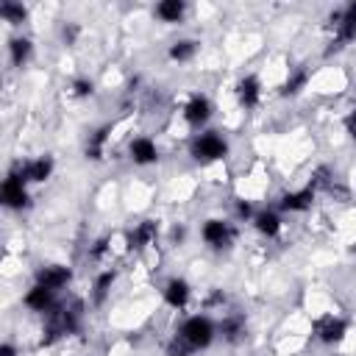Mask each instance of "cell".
Segmentation results:
<instances>
[{
    "label": "cell",
    "mask_w": 356,
    "mask_h": 356,
    "mask_svg": "<svg viewBox=\"0 0 356 356\" xmlns=\"http://www.w3.org/2000/svg\"><path fill=\"white\" fill-rule=\"evenodd\" d=\"M181 337L192 345V348H206L214 337V326L209 323V318H190L184 326H181Z\"/></svg>",
    "instance_id": "2"
},
{
    "label": "cell",
    "mask_w": 356,
    "mask_h": 356,
    "mask_svg": "<svg viewBox=\"0 0 356 356\" xmlns=\"http://www.w3.org/2000/svg\"><path fill=\"white\" fill-rule=\"evenodd\" d=\"M0 14H3L9 23H23L25 20V9L17 6V3H3L0 6Z\"/></svg>",
    "instance_id": "19"
},
{
    "label": "cell",
    "mask_w": 356,
    "mask_h": 356,
    "mask_svg": "<svg viewBox=\"0 0 356 356\" xmlns=\"http://www.w3.org/2000/svg\"><path fill=\"white\" fill-rule=\"evenodd\" d=\"M153 240H156V222H140V226L134 229L131 237H128L131 248H145V245H151Z\"/></svg>",
    "instance_id": "13"
},
{
    "label": "cell",
    "mask_w": 356,
    "mask_h": 356,
    "mask_svg": "<svg viewBox=\"0 0 356 356\" xmlns=\"http://www.w3.org/2000/svg\"><path fill=\"white\" fill-rule=\"evenodd\" d=\"M256 229H259L262 234H267V237L279 234V229H281L279 214H276V212H262V214H256Z\"/></svg>",
    "instance_id": "16"
},
{
    "label": "cell",
    "mask_w": 356,
    "mask_h": 356,
    "mask_svg": "<svg viewBox=\"0 0 356 356\" xmlns=\"http://www.w3.org/2000/svg\"><path fill=\"white\" fill-rule=\"evenodd\" d=\"M229 237H231V229H229V222H222V220H209L203 226V240L209 245H226Z\"/></svg>",
    "instance_id": "9"
},
{
    "label": "cell",
    "mask_w": 356,
    "mask_h": 356,
    "mask_svg": "<svg viewBox=\"0 0 356 356\" xmlns=\"http://www.w3.org/2000/svg\"><path fill=\"white\" fill-rule=\"evenodd\" d=\"M51 170H53V162H51L48 156H42V159H34V162H28V164H20V167L12 170V173H17L23 181H44V178L51 175Z\"/></svg>",
    "instance_id": "3"
},
{
    "label": "cell",
    "mask_w": 356,
    "mask_h": 356,
    "mask_svg": "<svg viewBox=\"0 0 356 356\" xmlns=\"http://www.w3.org/2000/svg\"><path fill=\"white\" fill-rule=\"evenodd\" d=\"M315 334H318L323 342H337V340H342V334H345V323H342L340 318H334V315H326V318H320V320L315 323Z\"/></svg>",
    "instance_id": "6"
},
{
    "label": "cell",
    "mask_w": 356,
    "mask_h": 356,
    "mask_svg": "<svg viewBox=\"0 0 356 356\" xmlns=\"http://www.w3.org/2000/svg\"><path fill=\"white\" fill-rule=\"evenodd\" d=\"M92 92V84L89 81H75V95H89Z\"/></svg>",
    "instance_id": "23"
},
{
    "label": "cell",
    "mask_w": 356,
    "mask_h": 356,
    "mask_svg": "<svg viewBox=\"0 0 356 356\" xmlns=\"http://www.w3.org/2000/svg\"><path fill=\"white\" fill-rule=\"evenodd\" d=\"M70 281V270L67 267H62V264H51V267H44V270H39V279H36V284H42L44 290H62L64 284Z\"/></svg>",
    "instance_id": "5"
},
{
    "label": "cell",
    "mask_w": 356,
    "mask_h": 356,
    "mask_svg": "<svg viewBox=\"0 0 356 356\" xmlns=\"http://www.w3.org/2000/svg\"><path fill=\"white\" fill-rule=\"evenodd\" d=\"M112 281H114V273H103V276L98 279V284H95V298H98V301H101V298L109 292Z\"/></svg>",
    "instance_id": "21"
},
{
    "label": "cell",
    "mask_w": 356,
    "mask_h": 356,
    "mask_svg": "<svg viewBox=\"0 0 356 356\" xmlns=\"http://www.w3.org/2000/svg\"><path fill=\"white\" fill-rule=\"evenodd\" d=\"M0 356H14V348H12V345H3V348H0Z\"/></svg>",
    "instance_id": "24"
},
{
    "label": "cell",
    "mask_w": 356,
    "mask_h": 356,
    "mask_svg": "<svg viewBox=\"0 0 356 356\" xmlns=\"http://www.w3.org/2000/svg\"><path fill=\"white\" fill-rule=\"evenodd\" d=\"M226 140L217 137L214 131L209 134H201V137L192 142V156L195 159H203V162H214V159H222L226 156Z\"/></svg>",
    "instance_id": "1"
},
{
    "label": "cell",
    "mask_w": 356,
    "mask_h": 356,
    "mask_svg": "<svg viewBox=\"0 0 356 356\" xmlns=\"http://www.w3.org/2000/svg\"><path fill=\"white\" fill-rule=\"evenodd\" d=\"M156 14L164 20V23H178L184 14V3H178V0H164V3L156 6Z\"/></svg>",
    "instance_id": "15"
},
{
    "label": "cell",
    "mask_w": 356,
    "mask_h": 356,
    "mask_svg": "<svg viewBox=\"0 0 356 356\" xmlns=\"http://www.w3.org/2000/svg\"><path fill=\"white\" fill-rule=\"evenodd\" d=\"M156 145L148 140V137H140V140H134L131 142V159L137 162V164H151L156 162Z\"/></svg>",
    "instance_id": "10"
},
{
    "label": "cell",
    "mask_w": 356,
    "mask_h": 356,
    "mask_svg": "<svg viewBox=\"0 0 356 356\" xmlns=\"http://www.w3.org/2000/svg\"><path fill=\"white\" fill-rule=\"evenodd\" d=\"M28 56H31V42L28 39H14L12 42V59H14V64L23 67Z\"/></svg>",
    "instance_id": "17"
},
{
    "label": "cell",
    "mask_w": 356,
    "mask_h": 356,
    "mask_svg": "<svg viewBox=\"0 0 356 356\" xmlns=\"http://www.w3.org/2000/svg\"><path fill=\"white\" fill-rule=\"evenodd\" d=\"M192 53H195V42H175L170 48V56L175 62H187V59H192Z\"/></svg>",
    "instance_id": "18"
},
{
    "label": "cell",
    "mask_w": 356,
    "mask_h": 356,
    "mask_svg": "<svg viewBox=\"0 0 356 356\" xmlns=\"http://www.w3.org/2000/svg\"><path fill=\"white\" fill-rule=\"evenodd\" d=\"M345 128H348V134H351V137L356 140V109L348 114V120H345Z\"/></svg>",
    "instance_id": "22"
},
{
    "label": "cell",
    "mask_w": 356,
    "mask_h": 356,
    "mask_svg": "<svg viewBox=\"0 0 356 356\" xmlns=\"http://www.w3.org/2000/svg\"><path fill=\"white\" fill-rule=\"evenodd\" d=\"M3 201H6V206H12V209L25 206V201H28V195H25V181H23L17 173H12V175L6 178V184H3Z\"/></svg>",
    "instance_id": "4"
},
{
    "label": "cell",
    "mask_w": 356,
    "mask_h": 356,
    "mask_svg": "<svg viewBox=\"0 0 356 356\" xmlns=\"http://www.w3.org/2000/svg\"><path fill=\"white\" fill-rule=\"evenodd\" d=\"M220 329H222V334H226L229 340H237V337L242 334V320H240V318H229Z\"/></svg>",
    "instance_id": "20"
},
{
    "label": "cell",
    "mask_w": 356,
    "mask_h": 356,
    "mask_svg": "<svg viewBox=\"0 0 356 356\" xmlns=\"http://www.w3.org/2000/svg\"><path fill=\"white\" fill-rule=\"evenodd\" d=\"M312 201H315V190H301V192H292V195H287L284 201H281V209H287V212H303V209H309L312 206Z\"/></svg>",
    "instance_id": "12"
},
{
    "label": "cell",
    "mask_w": 356,
    "mask_h": 356,
    "mask_svg": "<svg viewBox=\"0 0 356 356\" xmlns=\"http://www.w3.org/2000/svg\"><path fill=\"white\" fill-rule=\"evenodd\" d=\"M164 298H167V303L175 306V309L187 306V301H190V284H187L184 279H173V281L164 287Z\"/></svg>",
    "instance_id": "8"
},
{
    "label": "cell",
    "mask_w": 356,
    "mask_h": 356,
    "mask_svg": "<svg viewBox=\"0 0 356 356\" xmlns=\"http://www.w3.org/2000/svg\"><path fill=\"white\" fill-rule=\"evenodd\" d=\"M25 306L34 312H48L53 306V290H44L42 284H36L28 295H25Z\"/></svg>",
    "instance_id": "11"
},
{
    "label": "cell",
    "mask_w": 356,
    "mask_h": 356,
    "mask_svg": "<svg viewBox=\"0 0 356 356\" xmlns=\"http://www.w3.org/2000/svg\"><path fill=\"white\" fill-rule=\"evenodd\" d=\"M237 95H240V103L253 109L259 103V81L256 78H242L240 86H237Z\"/></svg>",
    "instance_id": "14"
},
{
    "label": "cell",
    "mask_w": 356,
    "mask_h": 356,
    "mask_svg": "<svg viewBox=\"0 0 356 356\" xmlns=\"http://www.w3.org/2000/svg\"><path fill=\"white\" fill-rule=\"evenodd\" d=\"M184 117H187V123L190 125H201V123H206L209 117H212V103L206 101V98H192L190 103H187V109H184Z\"/></svg>",
    "instance_id": "7"
}]
</instances>
